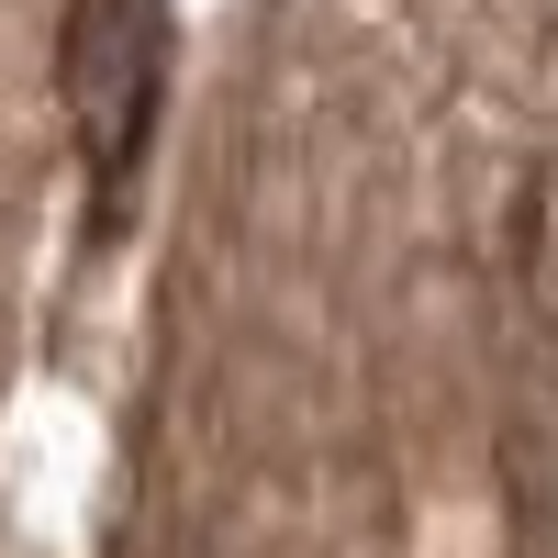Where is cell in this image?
Returning <instances> with one entry per match:
<instances>
[{
  "instance_id": "1",
  "label": "cell",
  "mask_w": 558,
  "mask_h": 558,
  "mask_svg": "<svg viewBox=\"0 0 558 558\" xmlns=\"http://www.w3.org/2000/svg\"><path fill=\"white\" fill-rule=\"evenodd\" d=\"M168 68H179V12H168V0H68L57 101H68L78 168L101 179V202H123L134 168H146V146H157Z\"/></svg>"
}]
</instances>
